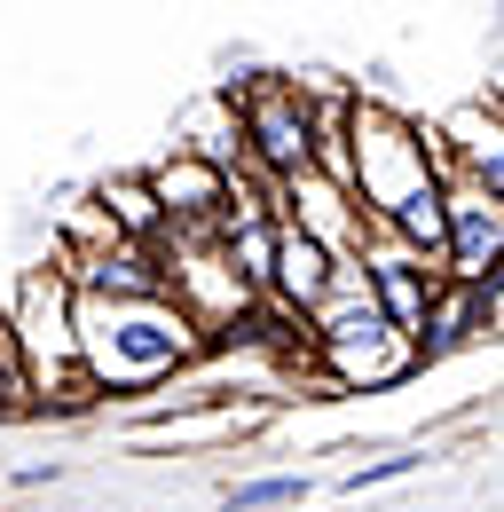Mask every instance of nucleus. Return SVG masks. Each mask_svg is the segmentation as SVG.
<instances>
[{"instance_id": "nucleus-14", "label": "nucleus", "mask_w": 504, "mask_h": 512, "mask_svg": "<svg viewBox=\"0 0 504 512\" xmlns=\"http://www.w3.org/2000/svg\"><path fill=\"white\" fill-rule=\"evenodd\" d=\"M56 473H63L56 457H48V465H24V473H16V489H48V481H56Z\"/></svg>"}, {"instance_id": "nucleus-1", "label": "nucleus", "mask_w": 504, "mask_h": 512, "mask_svg": "<svg viewBox=\"0 0 504 512\" xmlns=\"http://www.w3.org/2000/svg\"><path fill=\"white\" fill-rule=\"evenodd\" d=\"M71 339H79V371L95 379L103 402L111 394H150V386L182 379V371H197L213 355L205 331L166 292H150V300H87V292H71Z\"/></svg>"}, {"instance_id": "nucleus-4", "label": "nucleus", "mask_w": 504, "mask_h": 512, "mask_svg": "<svg viewBox=\"0 0 504 512\" xmlns=\"http://www.w3.org/2000/svg\"><path fill=\"white\" fill-rule=\"evenodd\" d=\"M229 95H237V127H245V174H260V182L308 174V95L284 71H260Z\"/></svg>"}, {"instance_id": "nucleus-7", "label": "nucleus", "mask_w": 504, "mask_h": 512, "mask_svg": "<svg viewBox=\"0 0 504 512\" xmlns=\"http://www.w3.org/2000/svg\"><path fill=\"white\" fill-rule=\"evenodd\" d=\"M142 190L158 205V221L166 229H213V213H221V190H229V174H213V166H197V158H158L150 174H142Z\"/></svg>"}, {"instance_id": "nucleus-9", "label": "nucleus", "mask_w": 504, "mask_h": 512, "mask_svg": "<svg viewBox=\"0 0 504 512\" xmlns=\"http://www.w3.org/2000/svg\"><path fill=\"white\" fill-rule=\"evenodd\" d=\"M182 158L197 166H213V174H245V127H237V95L221 87V95H205L197 111L182 119V142H174Z\"/></svg>"}, {"instance_id": "nucleus-12", "label": "nucleus", "mask_w": 504, "mask_h": 512, "mask_svg": "<svg viewBox=\"0 0 504 512\" xmlns=\"http://www.w3.org/2000/svg\"><path fill=\"white\" fill-rule=\"evenodd\" d=\"M300 497H308V473H268V481L229 489V512H276V505H300Z\"/></svg>"}, {"instance_id": "nucleus-10", "label": "nucleus", "mask_w": 504, "mask_h": 512, "mask_svg": "<svg viewBox=\"0 0 504 512\" xmlns=\"http://www.w3.org/2000/svg\"><path fill=\"white\" fill-rule=\"evenodd\" d=\"M441 134V158H449V174H465V182H481V190L497 197L504 190V142H497V111H457Z\"/></svg>"}, {"instance_id": "nucleus-2", "label": "nucleus", "mask_w": 504, "mask_h": 512, "mask_svg": "<svg viewBox=\"0 0 504 512\" xmlns=\"http://www.w3.org/2000/svg\"><path fill=\"white\" fill-rule=\"evenodd\" d=\"M441 182H449V158H441L434 127H418L410 111H394L378 95L347 103V197L371 229H386L410 197L441 190Z\"/></svg>"}, {"instance_id": "nucleus-13", "label": "nucleus", "mask_w": 504, "mask_h": 512, "mask_svg": "<svg viewBox=\"0 0 504 512\" xmlns=\"http://www.w3.org/2000/svg\"><path fill=\"white\" fill-rule=\"evenodd\" d=\"M418 457H378V465H363V473H347V497H363V489H378V481H402Z\"/></svg>"}, {"instance_id": "nucleus-8", "label": "nucleus", "mask_w": 504, "mask_h": 512, "mask_svg": "<svg viewBox=\"0 0 504 512\" xmlns=\"http://www.w3.org/2000/svg\"><path fill=\"white\" fill-rule=\"evenodd\" d=\"M473 331H497V276H489V284H434L426 323H418V363H441V355L465 347Z\"/></svg>"}, {"instance_id": "nucleus-5", "label": "nucleus", "mask_w": 504, "mask_h": 512, "mask_svg": "<svg viewBox=\"0 0 504 512\" xmlns=\"http://www.w3.org/2000/svg\"><path fill=\"white\" fill-rule=\"evenodd\" d=\"M504 253V205L481 182H441V284H489Z\"/></svg>"}, {"instance_id": "nucleus-6", "label": "nucleus", "mask_w": 504, "mask_h": 512, "mask_svg": "<svg viewBox=\"0 0 504 512\" xmlns=\"http://www.w3.org/2000/svg\"><path fill=\"white\" fill-rule=\"evenodd\" d=\"M276 205H284V221H292L308 245H323L331 260H355V253H363V237H371V221L355 213V197L331 190V182H315V174L276 182Z\"/></svg>"}, {"instance_id": "nucleus-11", "label": "nucleus", "mask_w": 504, "mask_h": 512, "mask_svg": "<svg viewBox=\"0 0 504 512\" xmlns=\"http://www.w3.org/2000/svg\"><path fill=\"white\" fill-rule=\"evenodd\" d=\"M95 213L111 221L119 245H158V237H166V221H158V205L142 190V174H111V182L95 190Z\"/></svg>"}, {"instance_id": "nucleus-3", "label": "nucleus", "mask_w": 504, "mask_h": 512, "mask_svg": "<svg viewBox=\"0 0 504 512\" xmlns=\"http://www.w3.org/2000/svg\"><path fill=\"white\" fill-rule=\"evenodd\" d=\"M8 323V347L24 363V386H32V418H87L103 394L79 371V339H71V284L63 268H24L16 300L0 308Z\"/></svg>"}]
</instances>
